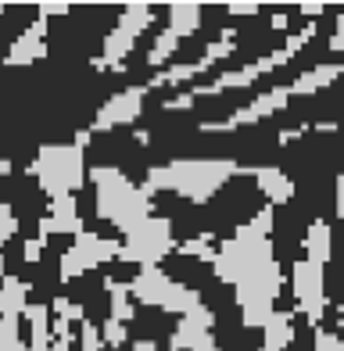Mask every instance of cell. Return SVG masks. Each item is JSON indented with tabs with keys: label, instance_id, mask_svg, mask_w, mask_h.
<instances>
[{
	"label": "cell",
	"instance_id": "27",
	"mask_svg": "<svg viewBox=\"0 0 344 351\" xmlns=\"http://www.w3.org/2000/svg\"><path fill=\"white\" fill-rule=\"evenodd\" d=\"M330 51L337 54V51H344V14L337 19V29H334V40H330Z\"/></svg>",
	"mask_w": 344,
	"mask_h": 351
},
{
	"label": "cell",
	"instance_id": "4",
	"mask_svg": "<svg viewBox=\"0 0 344 351\" xmlns=\"http://www.w3.org/2000/svg\"><path fill=\"white\" fill-rule=\"evenodd\" d=\"M86 143H90V130H79L72 143H43L36 151L33 176L51 201L69 197L86 183V165H83Z\"/></svg>",
	"mask_w": 344,
	"mask_h": 351
},
{
	"label": "cell",
	"instance_id": "36",
	"mask_svg": "<svg viewBox=\"0 0 344 351\" xmlns=\"http://www.w3.org/2000/svg\"><path fill=\"white\" fill-rule=\"evenodd\" d=\"M169 351H176V348H172V344H169Z\"/></svg>",
	"mask_w": 344,
	"mask_h": 351
},
{
	"label": "cell",
	"instance_id": "9",
	"mask_svg": "<svg viewBox=\"0 0 344 351\" xmlns=\"http://www.w3.org/2000/svg\"><path fill=\"white\" fill-rule=\"evenodd\" d=\"M287 101H294L291 86H273V90H265L262 97H255L251 104L237 108V111H233V115H226V119L201 122V133H233V130H244V125H255V122H262V119L276 115V111H284Z\"/></svg>",
	"mask_w": 344,
	"mask_h": 351
},
{
	"label": "cell",
	"instance_id": "14",
	"mask_svg": "<svg viewBox=\"0 0 344 351\" xmlns=\"http://www.w3.org/2000/svg\"><path fill=\"white\" fill-rule=\"evenodd\" d=\"M323 269L316 262H294V301H298V312H305V319L312 326H319L323 308H326V287H323Z\"/></svg>",
	"mask_w": 344,
	"mask_h": 351
},
{
	"label": "cell",
	"instance_id": "3",
	"mask_svg": "<svg viewBox=\"0 0 344 351\" xmlns=\"http://www.w3.org/2000/svg\"><path fill=\"white\" fill-rule=\"evenodd\" d=\"M90 180L97 186V215L112 222L119 233L130 237L151 219V194L144 186H133L119 169L93 165Z\"/></svg>",
	"mask_w": 344,
	"mask_h": 351
},
{
	"label": "cell",
	"instance_id": "16",
	"mask_svg": "<svg viewBox=\"0 0 344 351\" xmlns=\"http://www.w3.org/2000/svg\"><path fill=\"white\" fill-rule=\"evenodd\" d=\"M47 54V19L40 14V19L25 29V33L14 40L11 47H8V54H4V65H11V69H19V65H33L36 58H43Z\"/></svg>",
	"mask_w": 344,
	"mask_h": 351
},
{
	"label": "cell",
	"instance_id": "31",
	"mask_svg": "<svg viewBox=\"0 0 344 351\" xmlns=\"http://www.w3.org/2000/svg\"><path fill=\"white\" fill-rule=\"evenodd\" d=\"M230 14H258V4H230Z\"/></svg>",
	"mask_w": 344,
	"mask_h": 351
},
{
	"label": "cell",
	"instance_id": "34",
	"mask_svg": "<svg viewBox=\"0 0 344 351\" xmlns=\"http://www.w3.org/2000/svg\"><path fill=\"white\" fill-rule=\"evenodd\" d=\"M302 11H305V14H323V11H326V8H323V4H305V8H302Z\"/></svg>",
	"mask_w": 344,
	"mask_h": 351
},
{
	"label": "cell",
	"instance_id": "19",
	"mask_svg": "<svg viewBox=\"0 0 344 351\" xmlns=\"http://www.w3.org/2000/svg\"><path fill=\"white\" fill-rule=\"evenodd\" d=\"M341 72H344V65H337V61H326V65L308 69L305 75H298V79H294V83H287V86H291L294 97H308V93H319V90L330 86L334 79H341Z\"/></svg>",
	"mask_w": 344,
	"mask_h": 351
},
{
	"label": "cell",
	"instance_id": "18",
	"mask_svg": "<svg viewBox=\"0 0 344 351\" xmlns=\"http://www.w3.org/2000/svg\"><path fill=\"white\" fill-rule=\"evenodd\" d=\"M244 176H251L255 186H258L273 204H287V201L294 197V183L284 176V169H276V165H247Z\"/></svg>",
	"mask_w": 344,
	"mask_h": 351
},
{
	"label": "cell",
	"instance_id": "28",
	"mask_svg": "<svg viewBox=\"0 0 344 351\" xmlns=\"http://www.w3.org/2000/svg\"><path fill=\"white\" fill-rule=\"evenodd\" d=\"M337 215H341V222H344V172L337 176Z\"/></svg>",
	"mask_w": 344,
	"mask_h": 351
},
{
	"label": "cell",
	"instance_id": "37",
	"mask_svg": "<svg viewBox=\"0 0 344 351\" xmlns=\"http://www.w3.org/2000/svg\"><path fill=\"white\" fill-rule=\"evenodd\" d=\"M29 351H33V348H29Z\"/></svg>",
	"mask_w": 344,
	"mask_h": 351
},
{
	"label": "cell",
	"instance_id": "24",
	"mask_svg": "<svg viewBox=\"0 0 344 351\" xmlns=\"http://www.w3.org/2000/svg\"><path fill=\"white\" fill-rule=\"evenodd\" d=\"M14 230H19V222H14V212L8 208L4 201H0V244H8L11 237H14ZM4 269V265H0Z\"/></svg>",
	"mask_w": 344,
	"mask_h": 351
},
{
	"label": "cell",
	"instance_id": "20",
	"mask_svg": "<svg viewBox=\"0 0 344 351\" xmlns=\"http://www.w3.org/2000/svg\"><path fill=\"white\" fill-rule=\"evenodd\" d=\"M330 247H334V233H330V222L326 219H316L305 233V258L316 262V265H326L330 262Z\"/></svg>",
	"mask_w": 344,
	"mask_h": 351
},
{
	"label": "cell",
	"instance_id": "2",
	"mask_svg": "<svg viewBox=\"0 0 344 351\" xmlns=\"http://www.w3.org/2000/svg\"><path fill=\"white\" fill-rule=\"evenodd\" d=\"M247 169L230 162V158H183V162H169V165H151L144 190L158 194V190H172L191 201H208L212 194H219L233 176H244Z\"/></svg>",
	"mask_w": 344,
	"mask_h": 351
},
{
	"label": "cell",
	"instance_id": "11",
	"mask_svg": "<svg viewBox=\"0 0 344 351\" xmlns=\"http://www.w3.org/2000/svg\"><path fill=\"white\" fill-rule=\"evenodd\" d=\"M197 25H201V4H172L169 8V29L158 36V43L147 51V65H165V61L180 51V43L197 33Z\"/></svg>",
	"mask_w": 344,
	"mask_h": 351
},
{
	"label": "cell",
	"instance_id": "23",
	"mask_svg": "<svg viewBox=\"0 0 344 351\" xmlns=\"http://www.w3.org/2000/svg\"><path fill=\"white\" fill-rule=\"evenodd\" d=\"M101 333H104V344H108V348H122V344H126V323H115V319H108Z\"/></svg>",
	"mask_w": 344,
	"mask_h": 351
},
{
	"label": "cell",
	"instance_id": "12",
	"mask_svg": "<svg viewBox=\"0 0 344 351\" xmlns=\"http://www.w3.org/2000/svg\"><path fill=\"white\" fill-rule=\"evenodd\" d=\"M233 51H237V33H233V25H230V29H223V36H219L197 61H191V65H172V69H165L162 75H154L151 83H144V86H147V93L151 90H162V86H180V83H186V79L208 72L212 65H219V61L230 58Z\"/></svg>",
	"mask_w": 344,
	"mask_h": 351
},
{
	"label": "cell",
	"instance_id": "33",
	"mask_svg": "<svg viewBox=\"0 0 344 351\" xmlns=\"http://www.w3.org/2000/svg\"><path fill=\"white\" fill-rule=\"evenodd\" d=\"M133 351H158V344H154V341H136Z\"/></svg>",
	"mask_w": 344,
	"mask_h": 351
},
{
	"label": "cell",
	"instance_id": "5",
	"mask_svg": "<svg viewBox=\"0 0 344 351\" xmlns=\"http://www.w3.org/2000/svg\"><path fill=\"white\" fill-rule=\"evenodd\" d=\"M316 22H308V25H302V33L298 36H291L280 51H273V54H265V58H258V61H251V65H244V69H237V72H223L215 79V83H201V86H194L191 93H180V97H172V101H165V111H180V108H191L194 101H201V97H215V93H226V90H241V86H251L255 79H262V75H269V72H276L280 65H287V61L302 51V47L316 36Z\"/></svg>",
	"mask_w": 344,
	"mask_h": 351
},
{
	"label": "cell",
	"instance_id": "29",
	"mask_svg": "<svg viewBox=\"0 0 344 351\" xmlns=\"http://www.w3.org/2000/svg\"><path fill=\"white\" fill-rule=\"evenodd\" d=\"M40 247H43V241H29L25 244V262H36L40 258Z\"/></svg>",
	"mask_w": 344,
	"mask_h": 351
},
{
	"label": "cell",
	"instance_id": "1",
	"mask_svg": "<svg viewBox=\"0 0 344 351\" xmlns=\"http://www.w3.org/2000/svg\"><path fill=\"white\" fill-rule=\"evenodd\" d=\"M273 204L255 212L251 222L237 226V233L226 244L215 247V276L223 283H233L237 305L244 315V326L265 330V323L276 315V298L284 291V273L273 254Z\"/></svg>",
	"mask_w": 344,
	"mask_h": 351
},
{
	"label": "cell",
	"instance_id": "21",
	"mask_svg": "<svg viewBox=\"0 0 344 351\" xmlns=\"http://www.w3.org/2000/svg\"><path fill=\"white\" fill-rule=\"evenodd\" d=\"M265 344L276 348V351H284L291 341H294V312H276L269 323H265Z\"/></svg>",
	"mask_w": 344,
	"mask_h": 351
},
{
	"label": "cell",
	"instance_id": "26",
	"mask_svg": "<svg viewBox=\"0 0 344 351\" xmlns=\"http://www.w3.org/2000/svg\"><path fill=\"white\" fill-rule=\"evenodd\" d=\"M316 351H344V344H341V337H334V333L316 330Z\"/></svg>",
	"mask_w": 344,
	"mask_h": 351
},
{
	"label": "cell",
	"instance_id": "15",
	"mask_svg": "<svg viewBox=\"0 0 344 351\" xmlns=\"http://www.w3.org/2000/svg\"><path fill=\"white\" fill-rule=\"evenodd\" d=\"M144 97H147V86H130V90L115 93V97L104 101L101 111L93 115L90 133H112V130H119V125L136 122L140 111H144Z\"/></svg>",
	"mask_w": 344,
	"mask_h": 351
},
{
	"label": "cell",
	"instance_id": "22",
	"mask_svg": "<svg viewBox=\"0 0 344 351\" xmlns=\"http://www.w3.org/2000/svg\"><path fill=\"white\" fill-rule=\"evenodd\" d=\"M108 294H112V319L115 323H130L133 319V301H130V283L108 280Z\"/></svg>",
	"mask_w": 344,
	"mask_h": 351
},
{
	"label": "cell",
	"instance_id": "35",
	"mask_svg": "<svg viewBox=\"0 0 344 351\" xmlns=\"http://www.w3.org/2000/svg\"><path fill=\"white\" fill-rule=\"evenodd\" d=\"M258 351H276V348H269V344H262V348H258Z\"/></svg>",
	"mask_w": 344,
	"mask_h": 351
},
{
	"label": "cell",
	"instance_id": "8",
	"mask_svg": "<svg viewBox=\"0 0 344 351\" xmlns=\"http://www.w3.org/2000/svg\"><path fill=\"white\" fill-rule=\"evenodd\" d=\"M172 247H176V241H172V222L151 215L136 233H130L122 241V262H140V269H147V265H158Z\"/></svg>",
	"mask_w": 344,
	"mask_h": 351
},
{
	"label": "cell",
	"instance_id": "7",
	"mask_svg": "<svg viewBox=\"0 0 344 351\" xmlns=\"http://www.w3.org/2000/svg\"><path fill=\"white\" fill-rule=\"evenodd\" d=\"M151 19H154V8H147V4H130L126 11H122V19L115 22V29L104 36V51L93 58V69H101V72H104V69H119L122 61H126V54L133 51L136 36L151 25Z\"/></svg>",
	"mask_w": 344,
	"mask_h": 351
},
{
	"label": "cell",
	"instance_id": "17",
	"mask_svg": "<svg viewBox=\"0 0 344 351\" xmlns=\"http://www.w3.org/2000/svg\"><path fill=\"white\" fill-rule=\"evenodd\" d=\"M40 233H43V237H51V233H72V237H79V233H83V219H79L75 194L51 201V215L40 222Z\"/></svg>",
	"mask_w": 344,
	"mask_h": 351
},
{
	"label": "cell",
	"instance_id": "32",
	"mask_svg": "<svg viewBox=\"0 0 344 351\" xmlns=\"http://www.w3.org/2000/svg\"><path fill=\"white\" fill-rule=\"evenodd\" d=\"M69 344H72V333H69V337H54L51 351H69Z\"/></svg>",
	"mask_w": 344,
	"mask_h": 351
},
{
	"label": "cell",
	"instance_id": "13",
	"mask_svg": "<svg viewBox=\"0 0 344 351\" xmlns=\"http://www.w3.org/2000/svg\"><path fill=\"white\" fill-rule=\"evenodd\" d=\"M25 312V283L19 276H4L0 283V351H29L19 337V319Z\"/></svg>",
	"mask_w": 344,
	"mask_h": 351
},
{
	"label": "cell",
	"instance_id": "30",
	"mask_svg": "<svg viewBox=\"0 0 344 351\" xmlns=\"http://www.w3.org/2000/svg\"><path fill=\"white\" fill-rule=\"evenodd\" d=\"M191 351H219V344H215V337H212V333H208V337H201Z\"/></svg>",
	"mask_w": 344,
	"mask_h": 351
},
{
	"label": "cell",
	"instance_id": "25",
	"mask_svg": "<svg viewBox=\"0 0 344 351\" xmlns=\"http://www.w3.org/2000/svg\"><path fill=\"white\" fill-rule=\"evenodd\" d=\"M101 348H104V333L90 319H83V351H101Z\"/></svg>",
	"mask_w": 344,
	"mask_h": 351
},
{
	"label": "cell",
	"instance_id": "6",
	"mask_svg": "<svg viewBox=\"0 0 344 351\" xmlns=\"http://www.w3.org/2000/svg\"><path fill=\"white\" fill-rule=\"evenodd\" d=\"M130 294H136L144 305L165 308V312L180 315V319H186V315H194V312L205 308V305H201V294H197V291H191V287H183V283H176V280H169L158 265L140 269L136 280L130 283Z\"/></svg>",
	"mask_w": 344,
	"mask_h": 351
},
{
	"label": "cell",
	"instance_id": "10",
	"mask_svg": "<svg viewBox=\"0 0 344 351\" xmlns=\"http://www.w3.org/2000/svg\"><path fill=\"white\" fill-rule=\"evenodd\" d=\"M112 258H122V244L115 241H104V237L83 230L75 237V244L61 254V280H72V276H83L86 269L101 265V262H112Z\"/></svg>",
	"mask_w": 344,
	"mask_h": 351
}]
</instances>
